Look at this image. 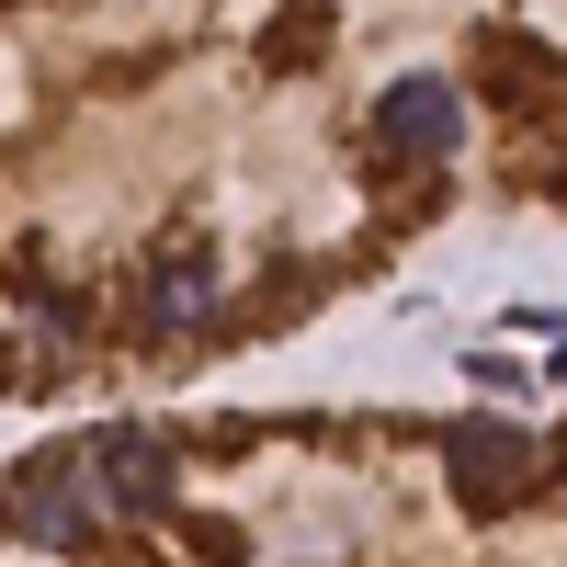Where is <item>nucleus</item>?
Masks as SVG:
<instances>
[{"mask_svg": "<svg viewBox=\"0 0 567 567\" xmlns=\"http://www.w3.org/2000/svg\"><path fill=\"white\" fill-rule=\"evenodd\" d=\"M443 465H454V499L477 511V523H499V511H523L545 488V454L511 432V420H465V432H443Z\"/></svg>", "mask_w": 567, "mask_h": 567, "instance_id": "f257e3e1", "label": "nucleus"}, {"mask_svg": "<svg viewBox=\"0 0 567 567\" xmlns=\"http://www.w3.org/2000/svg\"><path fill=\"white\" fill-rule=\"evenodd\" d=\"M80 488H91V511H103V523H148V511H171V443L159 432H91L80 454Z\"/></svg>", "mask_w": 567, "mask_h": 567, "instance_id": "f03ea898", "label": "nucleus"}, {"mask_svg": "<svg viewBox=\"0 0 567 567\" xmlns=\"http://www.w3.org/2000/svg\"><path fill=\"white\" fill-rule=\"evenodd\" d=\"M227 318V272H216V250H171V261H148V284H136V329L148 341H194V329H216Z\"/></svg>", "mask_w": 567, "mask_h": 567, "instance_id": "7ed1b4c3", "label": "nucleus"}, {"mask_svg": "<svg viewBox=\"0 0 567 567\" xmlns=\"http://www.w3.org/2000/svg\"><path fill=\"white\" fill-rule=\"evenodd\" d=\"M374 148H386V159H454L465 148V91L454 80H386V103H374Z\"/></svg>", "mask_w": 567, "mask_h": 567, "instance_id": "20e7f679", "label": "nucleus"}, {"mask_svg": "<svg viewBox=\"0 0 567 567\" xmlns=\"http://www.w3.org/2000/svg\"><path fill=\"white\" fill-rule=\"evenodd\" d=\"M477 91L499 114H567V58L534 34H477Z\"/></svg>", "mask_w": 567, "mask_h": 567, "instance_id": "39448f33", "label": "nucleus"}, {"mask_svg": "<svg viewBox=\"0 0 567 567\" xmlns=\"http://www.w3.org/2000/svg\"><path fill=\"white\" fill-rule=\"evenodd\" d=\"M329 45V23H272V69H296V58H318Z\"/></svg>", "mask_w": 567, "mask_h": 567, "instance_id": "423d86ee", "label": "nucleus"}, {"mask_svg": "<svg viewBox=\"0 0 567 567\" xmlns=\"http://www.w3.org/2000/svg\"><path fill=\"white\" fill-rule=\"evenodd\" d=\"M545 374H556V386H567V341H556V363H545Z\"/></svg>", "mask_w": 567, "mask_h": 567, "instance_id": "0eeeda50", "label": "nucleus"}, {"mask_svg": "<svg viewBox=\"0 0 567 567\" xmlns=\"http://www.w3.org/2000/svg\"><path fill=\"white\" fill-rule=\"evenodd\" d=\"M545 465H556V488H567V454H545Z\"/></svg>", "mask_w": 567, "mask_h": 567, "instance_id": "6e6552de", "label": "nucleus"}]
</instances>
